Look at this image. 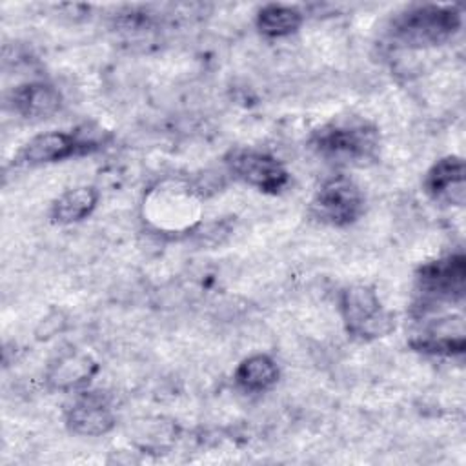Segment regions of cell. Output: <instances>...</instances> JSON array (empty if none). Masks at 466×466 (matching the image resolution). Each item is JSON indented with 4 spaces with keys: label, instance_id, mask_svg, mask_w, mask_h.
I'll list each match as a JSON object with an SVG mask.
<instances>
[{
    "label": "cell",
    "instance_id": "1",
    "mask_svg": "<svg viewBox=\"0 0 466 466\" xmlns=\"http://www.w3.org/2000/svg\"><path fill=\"white\" fill-rule=\"evenodd\" d=\"M461 27V11L455 5H413L391 22V36L406 47H430L450 40Z\"/></svg>",
    "mask_w": 466,
    "mask_h": 466
},
{
    "label": "cell",
    "instance_id": "2",
    "mask_svg": "<svg viewBox=\"0 0 466 466\" xmlns=\"http://www.w3.org/2000/svg\"><path fill=\"white\" fill-rule=\"evenodd\" d=\"M311 144L319 155L340 164H364L379 149V133L362 120L331 122L317 129Z\"/></svg>",
    "mask_w": 466,
    "mask_h": 466
},
{
    "label": "cell",
    "instance_id": "3",
    "mask_svg": "<svg viewBox=\"0 0 466 466\" xmlns=\"http://www.w3.org/2000/svg\"><path fill=\"white\" fill-rule=\"evenodd\" d=\"M340 313L346 329L360 339L388 335L395 328L393 317L380 306L377 293L368 286H350L340 297Z\"/></svg>",
    "mask_w": 466,
    "mask_h": 466
},
{
    "label": "cell",
    "instance_id": "4",
    "mask_svg": "<svg viewBox=\"0 0 466 466\" xmlns=\"http://www.w3.org/2000/svg\"><path fill=\"white\" fill-rule=\"evenodd\" d=\"M464 255H448L424 264L417 273V293L422 306L459 302L464 297Z\"/></svg>",
    "mask_w": 466,
    "mask_h": 466
},
{
    "label": "cell",
    "instance_id": "5",
    "mask_svg": "<svg viewBox=\"0 0 466 466\" xmlns=\"http://www.w3.org/2000/svg\"><path fill=\"white\" fill-rule=\"evenodd\" d=\"M362 191L351 178L344 175H337L324 180L311 202L313 215L320 222L331 226L353 224L362 215Z\"/></svg>",
    "mask_w": 466,
    "mask_h": 466
},
{
    "label": "cell",
    "instance_id": "6",
    "mask_svg": "<svg viewBox=\"0 0 466 466\" xmlns=\"http://www.w3.org/2000/svg\"><path fill=\"white\" fill-rule=\"evenodd\" d=\"M228 166L237 178L264 193H277L289 180L286 167L275 157L253 149L233 151Z\"/></svg>",
    "mask_w": 466,
    "mask_h": 466
},
{
    "label": "cell",
    "instance_id": "7",
    "mask_svg": "<svg viewBox=\"0 0 466 466\" xmlns=\"http://www.w3.org/2000/svg\"><path fill=\"white\" fill-rule=\"evenodd\" d=\"M95 144L96 142L93 138H84L80 133L47 131L33 137L24 146L20 157L27 164H49L87 153L96 147Z\"/></svg>",
    "mask_w": 466,
    "mask_h": 466
},
{
    "label": "cell",
    "instance_id": "8",
    "mask_svg": "<svg viewBox=\"0 0 466 466\" xmlns=\"http://www.w3.org/2000/svg\"><path fill=\"white\" fill-rule=\"evenodd\" d=\"M424 187L428 195L437 202L462 206L466 198L462 158L450 155L437 160L426 175Z\"/></svg>",
    "mask_w": 466,
    "mask_h": 466
},
{
    "label": "cell",
    "instance_id": "9",
    "mask_svg": "<svg viewBox=\"0 0 466 466\" xmlns=\"http://www.w3.org/2000/svg\"><path fill=\"white\" fill-rule=\"evenodd\" d=\"M13 109L24 118H47L62 106L60 91L47 82H25L11 93Z\"/></svg>",
    "mask_w": 466,
    "mask_h": 466
},
{
    "label": "cell",
    "instance_id": "10",
    "mask_svg": "<svg viewBox=\"0 0 466 466\" xmlns=\"http://www.w3.org/2000/svg\"><path fill=\"white\" fill-rule=\"evenodd\" d=\"M115 424V417L107 402L98 395L78 399L67 411V426L73 433L98 437L107 433Z\"/></svg>",
    "mask_w": 466,
    "mask_h": 466
},
{
    "label": "cell",
    "instance_id": "11",
    "mask_svg": "<svg viewBox=\"0 0 466 466\" xmlns=\"http://www.w3.org/2000/svg\"><path fill=\"white\" fill-rule=\"evenodd\" d=\"M411 346L419 351L435 355H457L464 351V328L462 319H441L428 326L424 333L411 340Z\"/></svg>",
    "mask_w": 466,
    "mask_h": 466
},
{
    "label": "cell",
    "instance_id": "12",
    "mask_svg": "<svg viewBox=\"0 0 466 466\" xmlns=\"http://www.w3.org/2000/svg\"><path fill=\"white\" fill-rule=\"evenodd\" d=\"M96 202H98V193L95 187L91 186L75 187L66 191L53 202L51 217L58 224L80 222L82 218L91 215Z\"/></svg>",
    "mask_w": 466,
    "mask_h": 466
},
{
    "label": "cell",
    "instance_id": "13",
    "mask_svg": "<svg viewBox=\"0 0 466 466\" xmlns=\"http://www.w3.org/2000/svg\"><path fill=\"white\" fill-rule=\"evenodd\" d=\"M277 379H279V368L275 360L260 353L244 359L235 371V382L244 391H251V393L269 390L277 382Z\"/></svg>",
    "mask_w": 466,
    "mask_h": 466
},
{
    "label": "cell",
    "instance_id": "14",
    "mask_svg": "<svg viewBox=\"0 0 466 466\" xmlns=\"http://www.w3.org/2000/svg\"><path fill=\"white\" fill-rule=\"evenodd\" d=\"M302 13L293 5L268 4L257 15V27L264 36L280 38L295 33L302 24Z\"/></svg>",
    "mask_w": 466,
    "mask_h": 466
},
{
    "label": "cell",
    "instance_id": "15",
    "mask_svg": "<svg viewBox=\"0 0 466 466\" xmlns=\"http://www.w3.org/2000/svg\"><path fill=\"white\" fill-rule=\"evenodd\" d=\"M93 371L95 364L87 357L71 355L58 362V366L51 373V382L56 388H73L76 384H82L86 379L89 380Z\"/></svg>",
    "mask_w": 466,
    "mask_h": 466
}]
</instances>
